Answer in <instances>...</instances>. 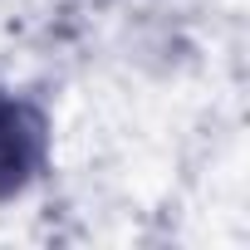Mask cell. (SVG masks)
I'll list each match as a JSON object with an SVG mask.
<instances>
[{"instance_id":"6da1fadb","label":"cell","mask_w":250,"mask_h":250,"mask_svg":"<svg viewBox=\"0 0 250 250\" xmlns=\"http://www.w3.org/2000/svg\"><path fill=\"white\" fill-rule=\"evenodd\" d=\"M49 157V128L40 108L0 93V201L20 196Z\"/></svg>"}]
</instances>
